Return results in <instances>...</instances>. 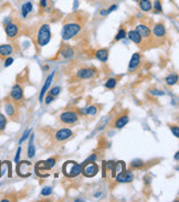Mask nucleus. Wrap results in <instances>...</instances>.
<instances>
[{
  "label": "nucleus",
  "instance_id": "obj_1",
  "mask_svg": "<svg viewBox=\"0 0 179 202\" xmlns=\"http://www.w3.org/2000/svg\"><path fill=\"white\" fill-rule=\"evenodd\" d=\"M82 30V23L76 20H72V21L65 22L64 26H63L62 29V38L63 40H68L74 38L76 34L80 33V31Z\"/></svg>",
  "mask_w": 179,
  "mask_h": 202
},
{
  "label": "nucleus",
  "instance_id": "obj_2",
  "mask_svg": "<svg viewBox=\"0 0 179 202\" xmlns=\"http://www.w3.org/2000/svg\"><path fill=\"white\" fill-rule=\"evenodd\" d=\"M62 171L64 176L68 178H75L82 173V163H78L75 161H66L62 167Z\"/></svg>",
  "mask_w": 179,
  "mask_h": 202
},
{
  "label": "nucleus",
  "instance_id": "obj_3",
  "mask_svg": "<svg viewBox=\"0 0 179 202\" xmlns=\"http://www.w3.org/2000/svg\"><path fill=\"white\" fill-rule=\"evenodd\" d=\"M51 40V28L49 25H42L38 30L36 34V44L38 46H44Z\"/></svg>",
  "mask_w": 179,
  "mask_h": 202
},
{
  "label": "nucleus",
  "instance_id": "obj_4",
  "mask_svg": "<svg viewBox=\"0 0 179 202\" xmlns=\"http://www.w3.org/2000/svg\"><path fill=\"white\" fill-rule=\"evenodd\" d=\"M59 122L63 125H74L79 122V114L73 110H64L59 116Z\"/></svg>",
  "mask_w": 179,
  "mask_h": 202
},
{
  "label": "nucleus",
  "instance_id": "obj_5",
  "mask_svg": "<svg viewBox=\"0 0 179 202\" xmlns=\"http://www.w3.org/2000/svg\"><path fill=\"white\" fill-rule=\"evenodd\" d=\"M97 172H99V166L95 163V161H84V163H82V173L84 177H95Z\"/></svg>",
  "mask_w": 179,
  "mask_h": 202
},
{
  "label": "nucleus",
  "instance_id": "obj_6",
  "mask_svg": "<svg viewBox=\"0 0 179 202\" xmlns=\"http://www.w3.org/2000/svg\"><path fill=\"white\" fill-rule=\"evenodd\" d=\"M17 165V173L20 176V177H29L31 175V162L29 161H18Z\"/></svg>",
  "mask_w": 179,
  "mask_h": 202
},
{
  "label": "nucleus",
  "instance_id": "obj_7",
  "mask_svg": "<svg viewBox=\"0 0 179 202\" xmlns=\"http://www.w3.org/2000/svg\"><path fill=\"white\" fill-rule=\"evenodd\" d=\"M71 137H73V132L69 128H62L56 130L54 134V139L59 143H63V141L68 140Z\"/></svg>",
  "mask_w": 179,
  "mask_h": 202
},
{
  "label": "nucleus",
  "instance_id": "obj_8",
  "mask_svg": "<svg viewBox=\"0 0 179 202\" xmlns=\"http://www.w3.org/2000/svg\"><path fill=\"white\" fill-rule=\"evenodd\" d=\"M10 97L12 102L15 103H21L23 101V91L19 84H15L12 86L11 92H10Z\"/></svg>",
  "mask_w": 179,
  "mask_h": 202
},
{
  "label": "nucleus",
  "instance_id": "obj_9",
  "mask_svg": "<svg viewBox=\"0 0 179 202\" xmlns=\"http://www.w3.org/2000/svg\"><path fill=\"white\" fill-rule=\"evenodd\" d=\"M96 75V70L93 68H83L76 72V76L81 80H89Z\"/></svg>",
  "mask_w": 179,
  "mask_h": 202
},
{
  "label": "nucleus",
  "instance_id": "obj_10",
  "mask_svg": "<svg viewBox=\"0 0 179 202\" xmlns=\"http://www.w3.org/2000/svg\"><path fill=\"white\" fill-rule=\"evenodd\" d=\"M5 31L8 39H15L19 34V27L11 21L9 23H7V25H5Z\"/></svg>",
  "mask_w": 179,
  "mask_h": 202
},
{
  "label": "nucleus",
  "instance_id": "obj_11",
  "mask_svg": "<svg viewBox=\"0 0 179 202\" xmlns=\"http://www.w3.org/2000/svg\"><path fill=\"white\" fill-rule=\"evenodd\" d=\"M140 62H142V55H140V53H134L128 64V71L131 73L132 72H135L137 70L138 66L140 65Z\"/></svg>",
  "mask_w": 179,
  "mask_h": 202
},
{
  "label": "nucleus",
  "instance_id": "obj_12",
  "mask_svg": "<svg viewBox=\"0 0 179 202\" xmlns=\"http://www.w3.org/2000/svg\"><path fill=\"white\" fill-rule=\"evenodd\" d=\"M152 34L155 35V38H158V39H162V38L166 35V28L162 23H156L154 25L152 30Z\"/></svg>",
  "mask_w": 179,
  "mask_h": 202
},
{
  "label": "nucleus",
  "instance_id": "obj_13",
  "mask_svg": "<svg viewBox=\"0 0 179 202\" xmlns=\"http://www.w3.org/2000/svg\"><path fill=\"white\" fill-rule=\"evenodd\" d=\"M128 120H129V117L127 116V114L121 115V116L117 117L116 120H115V122H114V124H113V127L116 129H121V128H123L124 126L127 125Z\"/></svg>",
  "mask_w": 179,
  "mask_h": 202
},
{
  "label": "nucleus",
  "instance_id": "obj_14",
  "mask_svg": "<svg viewBox=\"0 0 179 202\" xmlns=\"http://www.w3.org/2000/svg\"><path fill=\"white\" fill-rule=\"evenodd\" d=\"M135 30L138 32V34H139L142 38H146V39H147V38L152 37V30L145 25H138Z\"/></svg>",
  "mask_w": 179,
  "mask_h": 202
},
{
  "label": "nucleus",
  "instance_id": "obj_15",
  "mask_svg": "<svg viewBox=\"0 0 179 202\" xmlns=\"http://www.w3.org/2000/svg\"><path fill=\"white\" fill-rule=\"evenodd\" d=\"M53 76H54V72H52V73H51V75L49 76L48 78H46V83H44L43 87H42L41 92H40V95H39V102H42V101H43L44 95H46V91H48V90H49V87H50L51 82H52V80H53Z\"/></svg>",
  "mask_w": 179,
  "mask_h": 202
},
{
  "label": "nucleus",
  "instance_id": "obj_16",
  "mask_svg": "<svg viewBox=\"0 0 179 202\" xmlns=\"http://www.w3.org/2000/svg\"><path fill=\"white\" fill-rule=\"evenodd\" d=\"M15 49L11 44H1L0 45V56L6 58V56H10L13 53Z\"/></svg>",
  "mask_w": 179,
  "mask_h": 202
},
{
  "label": "nucleus",
  "instance_id": "obj_17",
  "mask_svg": "<svg viewBox=\"0 0 179 202\" xmlns=\"http://www.w3.org/2000/svg\"><path fill=\"white\" fill-rule=\"evenodd\" d=\"M127 37H128V39L131 40V41H133L134 43H136V44H139L140 45V44L143 43V38L140 37L136 30H131V31H128Z\"/></svg>",
  "mask_w": 179,
  "mask_h": 202
},
{
  "label": "nucleus",
  "instance_id": "obj_18",
  "mask_svg": "<svg viewBox=\"0 0 179 202\" xmlns=\"http://www.w3.org/2000/svg\"><path fill=\"white\" fill-rule=\"evenodd\" d=\"M5 110H6V114L9 117H11V118H13L16 116V113H17L15 104L12 102H9V101L5 103Z\"/></svg>",
  "mask_w": 179,
  "mask_h": 202
},
{
  "label": "nucleus",
  "instance_id": "obj_19",
  "mask_svg": "<svg viewBox=\"0 0 179 202\" xmlns=\"http://www.w3.org/2000/svg\"><path fill=\"white\" fill-rule=\"evenodd\" d=\"M115 178H116V180L119 181V182H123V183H127V182H132L134 179V176L129 175V173H124V172H121L119 173V175L115 176Z\"/></svg>",
  "mask_w": 179,
  "mask_h": 202
},
{
  "label": "nucleus",
  "instance_id": "obj_20",
  "mask_svg": "<svg viewBox=\"0 0 179 202\" xmlns=\"http://www.w3.org/2000/svg\"><path fill=\"white\" fill-rule=\"evenodd\" d=\"M95 56H96L97 60L102 62H106L107 59H109V51L106 49H99L95 52Z\"/></svg>",
  "mask_w": 179,
  "mask_h": 202
},
{
  "label": "nucleus",
  "instance_id": "obj_21",
  "mask_svg": "<svg viewBox=\"0 0 179 202\" xmlns=\"http://www.w3.org/2000/svg\"><path fill=\"white\" fill-rule=\"evenodd\" d=\"M125 171V163L124 161H117L114 166V170H113V173H112V177L115 178V176L119 175L121 172H124Z\"/></svg>",
  "mask_w": 179,
  "mask_h": 202
},
{
  "label": "nucleus",
  "instance_id": "obj_22",
  "mask_svg": "<svg viewBox=\"0 0 179 202\" xmlns=\"http://www.w3.org/2000/svg\"><path fill=\"white\" fill-rule=\"evenodd\" d=\"M79 113L83 115H90V116H95V115L99 113V107L95 106V105H92V106H90V107L85 108V110H81Z\"/></svg>",
  "mask_w": 179,
  "mask_h": 202
},
{
  "label": "nucleus",
  "instance_id": "obj_23",
  "mask_svg": "<svg viewBox=\"0 0 179 202\" xmlns=\"http://www.w3.org/2000/svg\"><path fill=\"white\" fill-rule=\"evenodd\" d=\"M32 9H33V6H32V2H26L22 5L21 7V15L23 18H26L30 12H32Z\"/></svg>",
  "mask_w": 179,
  "mask_h": 202
},
{
  "label": "nucleus",
  "instance_id": "obj_24",
  "mask_svg": "<svg viewBox=\"0 0 179 202\" xmlns=\"http://www.w3.org/2000/svg\"><path fill=\"white\" fill-rule=\"evenodd\" d=\"M139 1V8L143 11H145V12H148V11H150L152 10V2H150V0H138Z\"/></svg>",
  "mask_w": 179,
  "mask_h": 202
},
{
  "label": "nucleus",
  "instance_id": "obj_25",
  "mask_svg": "<svg viewBox=\"0 0 179 202\" xmlns=\"http://www.w3.org/2000/svg\"><path fill=\"white\" fill-rule=\"evenodd\" d=\"M36 150H34V146H33V135L30 136V141H29V146H28V157L29 158H33Z\"/></svg>",
  "mask_w": 179,
  "mask_h": 202
},
{
  "label": "nucleus",
  "instance_id": "obj_26",
  "mask_svg": "<svg viewBox=\"0 0 179 202\" xmlns=\"http://www.w3.org/2000/svg\"><path fill=\"white\" fill-rule=\"evenodd\" d=\"M73 55H74V51L71 48H64L61 51V56L64 59H71L73 58Z\"/></svg>",
  "mask_w": 179,
  "mask_h": 202
},
{
  "label": "nucleus",
  "instance_id": "obj_27",
  "mask_svg": "<svg viewBox=\"0 0 179 202\" xmlns=\"http://www.w3.org/2000/svg\"><path fill=\"white\" fill-rule=\"evenodd\" d=\"M165 81H166V83H167L168 85H175V84H177V82H178V75L177 74H170V75H168L167 78H165Z\"/></svg>",
  "mask_w": 179,
  "mask_h": 202
},
{
  "label": "nucleus",
  "instance_id": "obj_28",
  "mask_svg": "<svg viewBox=\"0 0 179 202\" xmlns=\"http://www.w3.org/2000/svg\"><path fill=\"white\" fill-rule=\"evenodd\" d=\"M116 84H117L116 78H109V80L104 84V86H105V88H107V90H113V88L116 86Z\"/></svg>",
  "mask_w": 179,
  "mask_h": 202
},
{
  "label": "nucleus",
  "instance_id": "obj_29",
  "mask_svg": "<svg viewBox=\"0 0 179 202\" xmlns=\"http://www.w3.org/2000/svg\"><path fill=\"white\" fill-rule=\"evenodd\" d=\"M144 166V161L140 160V159H136V160H133L131 162V167L133 169H138V168H142Z\"/></svg>",
  "mask_w": 179,
  "mask_h": 202
},
{
  "label": "nucleus",
  "instance_id": "obj_30",
  "mask_svg": "<svg viewBox=\"0 0 179 202\" xmlns=\"http://www.w3.org/2000/svg\"><path fill=\"white\" fill-rule=\"evenodd\" d=\"M125 37H126V30L124 29V28H122V29H119V32H117L116 37H115V41H119V40L124 39Z\"/></svg>",
  "mask_w": 179,
  "mask_h": 202
},
{
  "label": "nucleus",
  "instance_id": "obj_31",
  "mask_svg": "<svg viewBox=\"0 0 179 202\" xmlns=\"http://www.w3.org/2000/svg\"><path fill=\"white\" fill-rule=\"evenodd\" d=\"M6 125H7V118L5 115L0 113V130H3L6 128Z\"/></svg>",
  "mask_w": 179,
  "mask_h": 202
},
{
  "label": "nucleus",
  "instance_id": "obj_32",
  "mask_svg": "<svg viewBox=\"0 0 179 202\" xmlns=\"http://www.w3.org/2000/svg\"><path fill=\"white\" fill-rule=\"evenodd\" d=\"M60 92H61V88L59 87V86H56V87L51 88L50 92H49V95H51V96L56 97V96H58V95L60 94Z\"/></svg>",
  "mask_w": 179,
  "mask_h": 202
},
{
  "label": "nucleus",
  "instance_id": "obj_33",
  "mask_svg": "<svg viewBox=\"0 0 179 202\" xmlns=\"http://www.w3.org/2000/svg\"><path fill=\"white\" fill-rule=\"evenodd\" d=\"M51 193H52V188L51 187H44L41 190V195H43V197H48Z\"/></svg>",
  "mask_w": 179,
  "mask_h": 202
},
{
  "label": "nucleus",
  "instance_id": "obj_34",
  "mask_svg": "<svg viewBox=\"0 0 179 202\" xmlns=\"http://www.w3.org/2000/svg\"><path fill=\"white\" fill-rule=\"evenodd\" d=\"M154 9H155L156 12H162V2H160V0H155V2H154Z\"/></svg>",
  "mask_w": 179,
  "mask_h": 202
},
{
  "label": "nucleus",
  "instance_id": "obj_35",
  "mask_svg": "<svg viewBox=\"0 0 179 202\" xmlns=\"http://www.w3.org/2000/svg\"><path fill=\"white\" fill-rule=\"evenodd\" d=\"M148 93H149V94H152V95H154V96H162V95L165 94L162 91H159V90H150Z\"/></svg>",
  "mask_w": 179,
  "mask_h": 202
},
{
  "label": "nucleus",
  "instance_id": "obj_36",
  "mask_svg": "<svg viewBox=\"0 0 179 202\" xmlns=\"http://www.w3.org/2000/svg\"><path fill=\"white\" fill-rule=\"evenodd\" d=\"M30 132H31V130H30V129H27V130H26V132L23 133V135H22L21 139H20V141H19V144H22V143H23V141L26 140V139H27L28 137H29Z\"/></svg>",
  "mask_w": 179,
  "mask_h": 202
},
{
  "label": "nucleus",
  "instance_id": "obj_37",
  "mask_svg": "<svg viewBox=\"0 0 179 202\" xmlns=\"http://www.w3.org/2000/svg\"><path fill=\"white\" fill-rule=\"evenodd\" d=\"M105 165H106V170L112 171V172H113L115 162H114V161H107V162H105Z\"/></svg>",
  "mask_w": 179,
  "mask_h": 202
},
{
  "label": "nucleus",
  "instance_id": "obj_38",
  "mask_svg": "<svg viewBox=\"0 0 179 202\" xmlns=\"http://www.w3.org/2000/svg\"><path fill=\"white\" fill-rule=\"evenodd\" d=\"M12 63H13V58H11V56H9V58H6L5 63H3V65H5V68H8V66H10Z\"/></svg>",
  "mask_w": 179,
  "mask_h": 202
},
{
  "label": "nucleus",
  "instance_id": "obj_39",
  "mask_svg": "<svg viewBox=\"0 0 179 202\" xmlns=\"http://www.w3.org/2000/svg\"><path fill=\"white\" fill-rule=\"evenodd\" d=\"M172 132L175 135V137H179V128L178 126H172Z\"/></svg>",
  "mask_w": 179,
  "mask_h": 202
},
{
  "label": "nucleus",
  "instance_id": "obj_40",
  "mask_svg": "<svg viewBox=\"0 0 179 202\" xmlns=\"http://www.w3.org/2000/svg\"><path fill=\"white\" fill-rule=\"evenodd\" d=\"M20 156H21V147H19L17 150V153H16V157H15V162H18V161H19Z\"/></svg>",
  "mask_w": 179,
  "mask_h": 202
},
{
  "label": "nucleus",
  "instance_id": "obj_41",
  "mask_svg": "<svg viewBox=\"0 0 179 202\" xmlns=\"http://www.w3.org/2000/svg\"><path fill=\"white\" fill-rule=\"evenodd\" d=\"M96 159H97L96 155H91V156H90L85 161H96Z\"/></svg>",
  "mask_w": 179,
  "mask_h": 202
},
{
  "label": "nucleus",
  "instance_id": "obj_42",
  "mask_svg": "<svg viewBox=\"0 0 179 202\" xmlns=\"http://www.w3.org/2000/svg\"><path fill=\"white\" fill-rule=\"evenodd\" d=\"M53 96H51V95H48V96H46V104H50L51 102H52V101H53Z\"/></svg>",
  "mask_w": 179,
  "mask_h": 202
},
{
  "label": "nucleus",
  "instance_id": "obj_43",
  "mask_svg": "<svg viewBox=\"0 0 179 202\" xmlns=\"http://www.w3.org/2000/svg\"><path fill=\"white\" fill-rule=\"evenodd\" d=\"M40 6H42L43 8L46 7V0H40Z\"/></svg>",
  "mask_w": 179,
  "mask_h": 202
},
{
  "label": "nucleus",
  "instance_id": "obj_44",
  "mask_svg": "<svg viewBox=\"0 0 179 202\" xmlns=\"http://www.w3.org/2000/svg\"><path fill=\"white\" fill-rule=\"evenodd\" d=\"M175 159H176V160H178V153H176V156H175Z\"/></svg>",
  "mask_w": 179,
  "mask_h": 202
},
{
  "label": "nucleus",
  "instance_id": "obj_45",
  "mask_svg": "<svg viewBox=\"0 0 179 202\" xmlns=\"http://www.w3.org/2000/svg\"><path fill=\"white\" fill-rule=\"evenodd\" d=\"M48 68H48V65H44V71H46V70H48Z\"/></svg>",
  "mask_w": 179,
  "mask_h": 202
},
{
  "label": "nucleus",
  "instance_id": "obj_46",
  "mask_svg": "<svg viewBox=\"0 0 179 202\" xmlns=\"http://www.w3.org/2000/svg\"><path fill=\"white\" fill-rule=\"evenodd\" d=\"M135 1H137V2H138V0H135Z\"/></svg>",
  "mask_w": 179,
  "mask_h": 202
}]
</instances>
